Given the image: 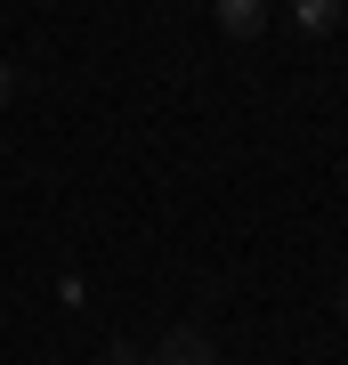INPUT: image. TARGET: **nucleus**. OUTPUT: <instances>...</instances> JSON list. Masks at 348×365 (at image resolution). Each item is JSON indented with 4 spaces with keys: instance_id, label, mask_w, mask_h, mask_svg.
I'll use <instances>...</instances> for the list:
<instances>
[{
    "instance_id": "f03ea898",
    "label": "nucleus",
    "mask_w": 348,
    "mask_h": 365,
    "mask_svg": "<svg viewBox=\"0 0 348 365\" xmlns=\"http://www.w3.org/2000/svg\"><path fill=\"white\" fill-rule=\"evenodd\" d=\"M154 365H211V341L179 325V333H170V341H162V349H154Z\"/></svg>"
},
{
    "instance_id": "39448f33",
    "label": "nucleus",
    "mask_w": 348,
    "mask_h": 365,
    "mask_svg": "<svg viewBox=\"0 0 348 365\" xmlns=\"http://www.w3.org/2000/svg\"><path fill=\"white\" fill-rule=\"evenodd\" d=\"M340 309H348V292H340Z\"/></svg>"
},
{
    "instance_id": "20e7f679",
    "label": "nucleus",
    "mask_w": 348,
    "mask_h": 365,
    "mask_svg": "<svg viewBox=\"0 0 348 365\" xmlns=\"http://www.w3.org/2000/svg\"><path fill=\"white\" fill-rule=\"evenodd\" d=\"M9 90H16V81H9V66H0V106H9Z\"/></svg>"
},
{
    "instance_id": "f257e3e1",
    "label": "nucleus",
    "mask_w": 348,
    "mask_h": 365,
    "mask_svg": "<svg viewBox=\"0 0 348 365\" xmlns=\"http://www.w3.org/2000/svg\"><path fill=\"white\" fill-rule=\"evenodd\" d=\"M211 9H219V33H235V41H251L268 25V0H211Z\"/></svg>"
},
{
    "instance_id": "7ed1b4c3",
    "label": "nucleus",
    "mask_w": 348,
    "mask_h": 365,
    "mask_svg": "<svg viewBox=\"0 0 348 365\" xmlns=\"http://www.w3.org/2000/svg\"><path fill=\"white\" fill-rule=\"evenodd\" d=\"M292 16H300V33H332L340 25V0H300Z\"/></svg>"
}]
</instances>
